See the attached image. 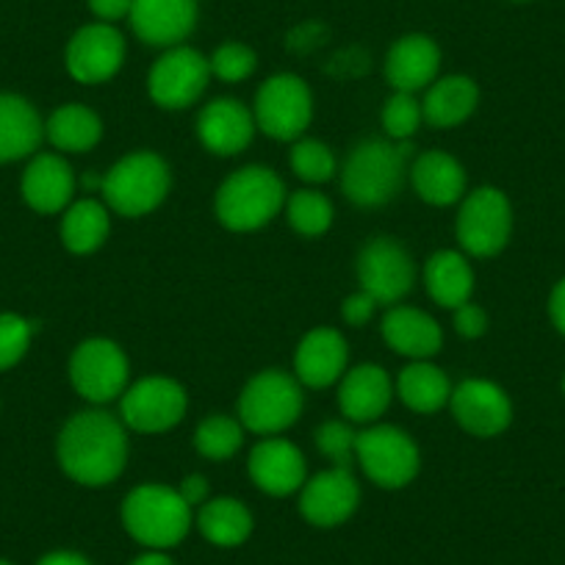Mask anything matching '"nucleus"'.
I'll return each mask as SVG.
<instances>
[{"instance_id": "nucleus-44", "label": "nucleus", "mask_w": 565, "mask_h": 565, "mask_svg": "<svg viewBox=\"0 0 565 565\" xmlns=\"http://www.w3.org/2000/svg\"><path fill=\"white\" fill-rule=\"evenodd\" d=\"M548 313H552L554 328L565 335V277L554 286L552 300H548Z\"/></svg>"}, {"instance_id": "nucleus-28", "label": "nucleus", "mask_w": 565, "mask_h": 565, "mask_svg": "<svg viewBox=\"0 0 565 565\" xmlns=\"http://www.w3.org/2000/svg\"><path fill=\"white\" fill-rule=\"evenodd\" d=\"M477 84L466 75H449L438 84L430 86L427 97L422 103V117L433 125V128H452L460 125L477 106Z\"/></svg>"}, {"instance_id": "nucleus-47", "label": "nucleus", "mask_w": 565, "mask_h": 565, "mask_svg": "<svg viewBox=\"0 0 565 565\" xmlns=\"http://www.w3.org/2000/svg\"><path fill=\"white\" fill-rule=\"evenodd\" d=\"M0 565H9V563H7V559H0Z\"/></svg>"}, {"instance_id": "nucleus-10", "label": "nucleus", "mask_w": 565, "mask_h": 565, "mask_svg": "<svg viewBox=\"0 0 565 565\" xmlns=\"http://www.w3.org/2000/svg\"><path fill=\"white\" fill-rule=\"evenodd\" d=\"M70 380L84 399L111 402L119 394H125L128 358L114 341H84L70 361Z\"/></svg>"}, {"instance_id": "nucleus-42", "label": "nucleus", "mask_w": 565, "mask_h": 565, "mask_svg": "<svg viewBox=\"0 0 565 565\" xmlns=\"http://www.w3.org/2000/svg\"><path fill=\"white\" fill-rule=\"evenodd\" d=\"M130 3L134 0H89V9L103 20V23H114L130 14Z\"/></svg>"}, {"instance_id": "nucleus-24", "label": "nucleus", "mask_w": 565, "mask_h": 565, "mask_svg": "<svg viewBox=\"0 0 565 565\" xmlns=\"http://www.w3.org/2000/svg\"><path fill=\"white\" fill-rule=\"evenodd\" d=\"M391 402V380L380 366H358L344 377L339 405L350 422H372L383 416Z\"/></svg>"}, {"instance_id": "nucleus-31", "label": "nucleus", "mask_w": 565, "mask_h": 565, "mask_svg": "<svg viewBox=\"0 0 565 565\" xmlns=\"http://www.w3.org/2000/svg\"><path fill=\"white\" fill-rule=\"evenodd\" d=\"M198 526L216 546H238L253 532V515L236 499H214V502L203 504Z\"/></svg>"}, {"instance_id": "nucleus-19", "label": "nucleus", "mask_w": 565, "mask_h": 565, "mask_svg": "<svg viewBox=\"0 0 565 565\" xmlns=\"http://www.w3.org/2000/svg\"><path fill=\"white\" fill-rule=\"evenodd\" d=\"M198 134L211 153L236 156L253 141L255 117L238 100L222 97L200 111Z\"/></svg>"}, {"instance_id": "nucleus-41", "label": "nucleus", "mask_w": 565, "mask_h": 565, "mask_svg": "<svg viewBox=\"0 0 565 565\" xmlns=\"http://www.w3.org/2000/svg\"><path fill=\"white\" fill-rule=\"evenodd\" d=\"M374 308H377V302H374L372 295H366V291H358V295L347 297L344 306H341V317H344V322L355 324V328H361V324H366L369 319H372Z\"/></svg>"}, {"instance_id": "nucleus-32", "label": "nucleus", "mask_w": 565, "mask_h": 565, "mask_svg": "<svg viewBox=\"0 0 565 565\" xmlns=\"http://www.w3.org/2000/svg\"><path fill=\"white\" fill-rule=\"evenodd\" d=\"M108 236V214L97 200H81L64 214L62 242L70 253H95Z\"/></svg>"}, {"instance_id": "nucleus-26", "label": "nucleus", "mask_w": 565, "mask_h": 565, "mask_svg": "<svg viewBox=\"0 0 565 565\" xmlns=\"http://www.w3.org/2000/svg\"><path fill=\"white\" fill-rule=\"evenodd\" d=\"M413 186L424 203L452 205L458 203L466 189V172L452 156L430 150V153L418 156L413 164Z\"/></svg>"}, {"instance_id": "nucleus-6", "label": "nucleus", "mask_w": 565, "mask_h": 565, "mask_svg": "<svg viewBox=\"0 0 565 565\" xmlns=\"http://www.w3.org/2000/svg\"><path fill=\"white\" fill-rule=\"evenodd\" d=\"M302 411V391L297 380L282 372H264L253 377L238 399V416L247 430L275 436L297 422Z\"/></svg>"}, {"instance_id": "nucleus-5", "label": "nucleus", "mask_w": 565, "mask_h": 565, "mask_svg": "<svg viewBox=\"0 0 565 565\" xmlns=\"http://www.w3.org/2000/svg\"><path fill=\"white\" fill-rule=\"evenodd\" d=\"M170 192V167L156 153H134L103 178L108 205L122 216H141L159 209Z\"/></svg>"}, {"instance_id": "nucleus-22", "label": "nucleus", "mask_w": 565, "mask_h": 565, "mask_svg": "<svg viewBox=\"0 0 565 565\" xmlns=\"http://www.w3.org/2000/svg\"><path fill=\"white\" fill-rule=\"evenodd\" d=\"M75 189L73 170L62 156L42 153L23 175V198L40 214H56L70 203Z\"/></svg>"}, {"instance_id": "nucleus-40", "label": "nucleus", "mask_w": 565, "mask_h": 565, "mask_svg": "<svg viewBox=\"0 0 565 565\" xmlns=\"http://www.w3.org/2000/svg\"><path fill=\"white\" fill-rule=\"evenodd\" d=\"M486 328H488V317L480 306L466 302V306L455 308V330H458L463 339H477V335L486 333Z\"/></svg>"}, {"instance_id": "nucleus-35", "label": "nucleus", "mask_w": 565, "mask_h": 565, "mask_svg": "<svg viewBox=\"0 0 565 565\" xmlns=\"http://www.w3.org/2000/svg\"><path fill=\"white\" fill-rule=\"evenodd\" d=\"M291 170L302 178V181L322 183L330 181L335 172V159L322 141H297L295 150H291Z\"/></svg>"}, {"instance_id": "nucleus-14", "label": "nucleus", "mask_w": 565, "mask_h": 565, "mask_svg": "<svg viewBox=\"0 0 565 565\" xmlns=\"http://www.w3.org/2000/svg\"><path fill=\"white\" fill-rule=\"evenodd\" d=\"M125 58V40L108 23L84 25L67 45V70L81 84H103Z\"/></svg>"}, {"instance_id": "nucleus-18", "label": "nucleus", "mask_w": 565, "mask_h": 565, "mask_svg": "<svg viewBox=\"0 0 565 565\" xmlns=\"http://www.w3.org/2000/svg\"><path fill=\"white\" fill-rule=\"evenodd\" d=\"M249 477L271 497H289L306 482V458L295 444L282 438L260 441L249 455Z\"/></svg>"}, {"instance_id": "nucleus-27", "label": "nucleus", "mask_w": 565, "mask_h": 565, "mask_svg": "<svg viewBox=\"0 0 565 565\" xmlns=\"http://www.w3.org/2000/svg\"><path fill=\"white\" fill-rule=\"evenodd\" d=\"M424 282L430 291L433 300L444 308H460L469 302L471 289H475V271H471L469 260L460 253L444 249L436 253L427 266H424Z\"/></svg>"}, {"instance_id": "nucleus-17", "label": "nucleus", "mask_w": 565, "mask_h": 565, "mask_svg": "<svg viewBox=\"0 0 565 565\" xmlns=\"http://www.w3.org/2000/svg\"><path fill=\"white\" fill-rule=\"evenodd\" d=\"M358 499H361V491H358L355 477L350 475V469L335 466L333 471H322L308 482L300 499V510L311 524L335 526L355 513Z\"/></svg>"}, {"instance_id": "nucleus-1", "label": "nucleus", "mask_w": 565, "mask_h": 565, "mask_svg": "<svg viewBox=\"0 0 565 565\" xmlns=\"http://www.w3.org/2000/svg\"><path fill=\"white\" fill-rule=\"evenodd\" d=\"M128 460V438L122 424L100 411L70 418L58 436V463L81 486H108L117 480Z\"/></svg>"}, {"instance_id": "nucleus-16", "label": "nucleus", "mask_w": 565, "mask_h": 565, "mask_svg": "<svg viewBox=\"0 0 565 565\" xmlns=\"http://www.w3.org/2000/svg\"><path fill=\"white\" fill-rule=\"evenodd\" d=\"M130 25L148 45H178L198 23V0H134Z\"/></svg>"}, {"instance_id": "nucleus-9", "label": "nucleus", "mask_w": 565, "mask_h": 565, "mask_svg": "<svg viewBox=\"0 0 565 565\" xmlns=\"http://www.w3.org/2000/svg\"><path fill=\"white\" fill-rule=\"evenodd\" d=\"M355 458L372 482L383 488H402L418 475V449L407 433L396 427H372L355 441Z\"/></svg>"}, {"instance_id": "nucleus-15", "label": "nucleus", "mask_w": 565, "mask_h": 565, "mask_svg": "<svg viewBox=\"0 0 565 565\" xmlns=\"http://www.w3.org/2000/svg\"><path fill=\"white\" fill-rule=\"evenodd\" d=\"M449 402H452V416L471 436H499L502 430H508L510 418H513V405H510L508 394L488 380H466L452 391Z\"/></svg>"}, {"instance_id": "nucleus-4", "label": "nucleus", "mask_w": 565, "mask_h": 565, "mask_svg": "<svg viewBox=\"0 0 565 565\" xmlns=\"http://www.w3.org/2000/svg\"><path fill=\"white\" fill-rule=\"evenodd\" d=\"M286 189L266 167H247L222 183L216 194V216L231 231H255L282 209Z\"/></svg>"}, {"instance_id": "nucleus-29", "label": "nucleus", "mask_w": 565, "mask_h": 565, "mask_svg": "<svg viewBox=\"0 0 565 565\" xmlns=\"http://www.w3.org/2000/svg\"><path fill=\"white\" fill-rule=\"evenodd\" d=\"M45 130L47 139L53 141V148L56 150L84 153V150H92L97 141H100L103 125L95 111L78 106V103H70V106H62L58 111H53Z\"/></svg>"}, {"instance_id": "nucleus-13", "label": "nucleus", "mask_w": 565, "mask_h": 565, "mask_svg": "<svg viewBox=\"0 0 565 565\" xmlns=\"http://www.w3.org/2000/svg\"><path fill=\"white\" fill-rule=\"evenodd\" d=\"M358 277L363 291L372 295L377 306H394L413 289V260L396 242L377 238L363 247Z\"/></svg>"}, {"instance_id": "nucleus-12", "label": "nucleus", "mask_w": 565, "mask_h": 565, "mask_svg": "<svg viewBox=\"0 0 565 565\" xmlns=\"http://www.w3.org/2000/svg\"><path fill=\"white\" fill-rule=\"evenodd\" d=\"M186 413V394L175 380L148 377L122 396V418L139 433H164Z\"/></svg>"}, {"instance_id": "nucleus-34", "label": "nucleus", "mask_w": 565, "mask_h": 565, "mask_svg": "<svg viewBox=\"0 0 565 565\" xmlns=\"http://www.w3.org/2000/svg\"><path fill=\"white\" fill-rule=\"evenodd\" d=\"M289 222L302 236H322L333 222V205L319 192H297L289 198Z\"/></svg>"}, {"instance_id": "nucleus-3", "label": "nucleus", "mask_w": 565, "mask_h": 565, "mask_svg": "<svg viewBox=\"0 0 565 565\" xmlns=\"http://www.w3.org/2000/svg\"><path fill=\"white\" fill-rule=\"evenodd\" d=\"M122 524L130 535L150 548H170L186 537L192 508L167 486H139L122 504Z\"/></svg>"}, {"instance_id": "nucleus-36", "label": "nucleus", "mask_w": 565, "mask_h": 565, "mask_svg": "<svg viewBox=\"0 0 565 565\" xmlns=\"http://www.w3.org/2000/svg\"><path fill=\"white\" fill-rule=\"evenodd\" d=\"M418 122H422V106L411 92H396L394 97H388L383 108V128L391 139L407 141L416 134Z\"/></svg>"}, {"instance_id": "nucleus-37", "label": "nucleus", "mask_w": 565, "mask_h": 565, "mask_svg": "<svg viewBox=\"0 0 565 565\" xmlns=\"http://www.w3.org/2000/svg\"><path fill=\"white\" fill-rule=\"evenodd\" d=\"M31 333H34V328L23 317L0 313V372L12 369L29 352Z\"/></svg>"}, {"instance_id": "nucleus-25", "label": "nucleus", "mask_w": 565, "mask_h": 565, "mask_svg": "<svg viewBox=\"0 0 565 565\" xmlns=\"http://www.w3.org/2000/svg\"><path fill=\"white\" fill-rule=\"evenodd\" d=\"M383 335L396 352L407 358H430L444 344L436 319L416 308H391L383 319Z\"/></svg>"}, {"instance_id": "nucleus-7", "label": "nucleus", "mask_w": 565, "mask_h": 565, "mask_svg": "<svg viewBox=\"0 0 565 565\" xmlns=\"http://www.w3.org/2000/svg\"><path fill=\"white\" fill-rule=\"evenodd\" d=\"M311 89L297 75H275L255 97V122L271 139H297L311 122Z\"/></svg>"}, {"instance_id": "nucleus-8", "label": "nucleus", "mask_w": 565, "mask_h": 565, "mask_svg": "<svg viewBox=\"0 0 565 565\" xmlns=\"http://www.w3.org/2000/svg\"><path fill=\"white\" fill-rule=\"evenodd\" d=\"M513 227V211L499 189H477L463 200L458 216V238L463 249L477 258L502 253Z\"/></svg>"}, {"instance_id": "nucleus-46", "label": "nucleus", "mask_w": 565, "mask_h": 565, "mask_svg": "<svg viewBox=\"0 0 565 565\" xmlns=\"http://www.w3.org/2000/svg\"><path fill=\"white\" fill-rule=\"evenodd\" d=\"M134 565H172V559L164 557V554H159V552H150V554H141Z\"/></svg>"}, {"instance_id": "nucleus-48", "label": "nucleus", "mask_w": 565, "mask_h": 565, "mask_svg": "<svg viewBox=\"0 0 565 565\" xmlns=\"http://www.w3.org/2000/svg\"><path fill=\"white\" fill-rule=\"evenodd\" d=\"M563 391H565V380H563Z\"/></svg>"}, {"instance_id": "nucleus-30", "label": "nucleus", "mask_w": 565, "mask_h": 565, "mask_svg": "<svg viewBox=\"0 0 565 565\" xmlns=\"http://www.w3.org/2000/svg\"><path fill=\"white\" fill-rule=\"evenodd\" d=\"M396 388H399L402 402L418 413H436L452 396L447 374L430 363H413V366L402 369Z\"/></svg>"}, {"instance_id": "nucleus-23", "label": "nucleus", "mask_w": 565, "mask_h": 565, "mask_svg": "<svg viewBox=\"0 0 565 565\" xmlns=\"http://www.w3.org/2000/svg\"><path fill=\"white\" fill-rule=\"evenodd\" d=\"M42 119L29 100L0 95V164L25 159L42 141Z\"/></svg>"}, {"instance_id": "nucleus-43", "label": "nucleus", "mask_w": 565, "mask_h": 565, "mask_svg": "<svg viewBox=\"0 0 565 565\" xmlns=\"http://www.w3.org/2000/svg\"><path fill=\"white\" fill-rule=\"evenodd\" d=\"M178 493H181L183 502H186L189 508H194V504H203L205 497H209V482H205L200 475H192L183 480V486L178 488Z\"/></svg>"}, {"instance_id": "nucleus-38", "label": "nucleus", "mask_w": 565, "mask_h": 565, "mask_svg": "<svg viewBox=\"0 0 565 565\" xmlns=\"http://www.w3.org/2000/svg\"><path fill=\"white\" fill-rule=\"evenodd\" d=\"M211 73L216 75V78L227 81V84H233V81H244L253 75L255 70V53L249 51L247 45H238V42H227V45H222L220 51L214 53V58H211Z\"/></svg>"}, {"instance_id": "nucleus-39", "label": "nucleus", "mask_w": 565, "mask_h": 565, "mask_svg": "<svg viewBox=\"0 0 565 565\" xmlns=\"http://www.w3.org/2000/svg\"><path fill=\"white\" fill-rule=\"evenodd\" d=\"M355 441L358 436L344 422H328L317 430V447L341 469L350 466V458L355 455Z\"/></svg>"}, {"instance_id": "nucleus-45", "label": "nucleus", "mask_w": 565, "mask_h": 565, "mask_svg": "<svg viewBox=\"0 0 565 565\" xmlns=\"http://www.w3.org/2000/svg\"><path fill=\"white\" fill-rule=\"evenodd\" d=\"M40 565H89L81 554L73 552H56V554H47V557L40 559Z\"/></svg>"}, {"instance_id": "nucleus-21", "label": "nucleus", "mask_w": 565, "mask_h": 565, "mask_svg": "<svg viewBox=\"0 0 565 565\" xmlns=\"http://www.w3.org/2000/svg\"><path fill=\"white\" fill-rule=\"evenodd\" d=\"M297 377L311 388H328L347 369V341L339 330H311L297 347Z\"/></svg>"}, {"instance_id": "nucleus-2", "label": "nucleus", "mask_w": 565, "mask_h": 565, "mask_svg": "<svg viewBox=\"0 0 565 565\" xmlns=\"http://www.w3.org/2000/svg\"><path fill=\"white\" fill-rule=\"evenodd\" d=\"M411 145H391L383 139L361 141L347 159L341 189L358 205H383L396 198L405 181V161Z\"/></svg>"}, {"instance_id": "nucleus-20", "label": "nucleus", "mask_w": 565, "mask_h": 565, "mask_svg": "<svg viewBox=\"0 0 565 565\" xmlns=\"http://www.w3.org/2000/svg\"><path fill=\"white\" fill-rule=\"evenodd\" d=\"M441 67V51L424 34L402 36L385 58V78L396 92H416L433 84Z\"/></svg>"}, {"instance_id": "nucleus-11", "label": "nucleus", "mask_w": 565, "mask_h": 565, "mask_svg": "<svg viewBox=\"0 0 565 565\" xmlns=\"http://www.w3.org/2000/svg\"><path fill=\"white\" fill-rule=\"evenodd\" d=\"M211 78V64L192 47H172L150 70V97L161 108H186L203 95Z\"/></svg>"}, {"instance_id": "nucleus-33", "label": "nucleus", "mask_w": 565, "mask_h": 565, "mask_svg": "<svg viewBox=\"0 0 565 565\" xmlns=\"http://www.w3.org/2000/svg\"><path fill=\"white\" fill-rule=\"evenodd\" d=\"M244 441L242 424L231 416H209L198 427V452L209 460H227L231 455L238 452Z\"/></svg>"}]
</instances>
